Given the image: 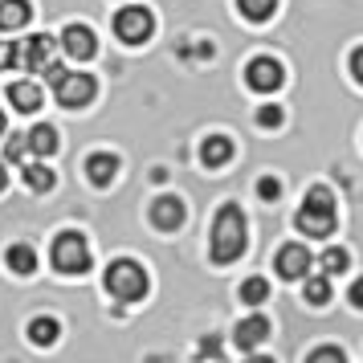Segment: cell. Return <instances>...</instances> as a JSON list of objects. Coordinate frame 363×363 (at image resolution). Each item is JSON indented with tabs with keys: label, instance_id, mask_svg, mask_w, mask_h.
<instances>
[{
	"label": "cell",
	"instance_id": "6da1fadb",
	"mask_svg": "<svg viewBox=\"0 0 363 363\" xmlns=\"http://www.w3.org/2000/svg\"><path fill=\"white\" fill-rule=\"evenodd\" d=\"M208 253L216 265H229L245 253V216L237 204H220L213 220V237H208Z\"/></svg>",
	"mask_w": 363,
	"mask_h": 363
},
{
	"label": "cell",
	"instance_id": "7a4b0ae2",
	"mask_svg": "<svg viewBox=\"0 0 363 363\" xmlns=\"http://www.w3.org/2000/svg\"><path fill=\"white\" fill-rule=\"evenodd\" d=\"M298 229L306 237H330L335 233V196H330V188L314 184L306 192L302 208H298Z\"/></svg>",
	"mask_w": 363,
	"mask_h": 363
},
{
	"label": "cell",
	"instance_id": "3957f363",
	"mask_svg": "<svg viewBox=\"0 0 363 363\" xmlns=\"http://www.w3.org/2000/svg\"><path fill=\"white\" fill-rule=\"evenodd\" d=\"M41 74L50 78L53 94H57V102H62V106H86V102L99 94V82H94L90 74H69V69L57 66V62H50Z\"/></svg>",
	"mask_w": 363,
	"mask_h": 363
},
{
	"label": "cell",
	"instance_id": "277c9868",
	"mask_svg": "<svg viewBox=\"0 0 363 363\" xmlns=\"http://www.w3.org/2000/svg\"><path fill=\"white\" fill-rule=\"evenodd\" d=\"M106 290H111L118 302H139V298L147 294V274H143V265L131 262V257L111 262V269H106Z\"/></svg>",
	"mask_w": 363,
	"mask_h": 363
},
{
	"label": "cell",
	"instance_id": "5b68a950",
	"mask_svg": "<svg viewBox=\"0 0 363 363\" xmlns=\"http://www.w3.org/2000/svg\"><path fill=\"white\" fill-rule=\"evenodd\" d=\"M53 269H62V274H86L90 269V249H86L82 233L69 229L53 241Z\"/></svg>",
	"mask_w": 363,
	"mask_h": 363
},
{
	"label": "cell",
	"instance_id": "8992f818",
	"mask_svg": "<svg viewBox=\"0 0 363 363\" xmlns=\"http://www.w3.org/2000/svg\"><path fill=\"white\" fill-rule=\"evenodd\" d=\"M151 29H155V21H151L147 9H118V17H115L118 41H127V45H143V41L151 37Z\"/></svg>",
	"mask_w": 363,
	"mask_h": 363
},
{
	"label": "cell",
	"instance_id": "52a82bcc",
	"mask_svg": "<svg viewBox=\"0 0 363 363\" xmlns=\"http://www.w3.org/2000/svg\"><path fill=\"white\" fill-rule=\"evenodd\" d=\"M245 82H249V90L269 94V90H278V86L286 82V74H281V66L274 62V57H253V62L245 66Z\"/></svg>",
	"mask_w": 363,
	"mask_h": 363
},
{
	"label": "cell",
	"instance_id": "ba28073f",
	"mask_svg": "<svg viewBox=\"0 0 363 363\" xmlns=\"http://www.w3.org/2000/svg\"><path fill=\"white\" fill-rule=\"evenodd\" d=\"M265 339H269V323H265V314H249V318H241L237 330H233V343L241 347V351H253V347H262Z\"/></svg>",
	"mask_w": 363,
	"mask_h": 363
},
{
	"label": "cell",
	"instance_id": "9c48e42d",
	"mask_svg": "<svg viewBox=\"0 0 363 363\" xmlns=\"http://www.w3.org/2000/svg\"><path fill=\"white\" fill-rule=\"evenodd\" d=\"M306 269H311V249L306 245H281L278 249V274L286 281L306 278Z\"/></svg>",
	"mask_w": 363,
	"mask_h": 363
},
{
	"label": "cell",
	"instance_id": "30bf717a",
	"mask_svg": "<svg viewBox=\"0 0 363 363\" xmlns=\"http://www.w3.org/2000/svg\"><path fill=\"white\" fill-rule=\"evenodd\" d=\"M62 50H66L69 57L86 62V57H94V50H99V37L90 33L86 25H66V33H62Z\"/></svg>",
	"mask_w": 363,
	"mask_h": 363
},
{
	"label": "cell",
	"instance_id": "8fae6325",
	"mask_svg": "<svg viewBox=\"0 0 363 363\" xmlns=\"http://www.w3.org/2000/svg\"><path fill=\"white\" fill-rule=\"evenodd\" d=\"M151 225L164 229V233L180 229L184 225V200L180 196H160L155 204H151Z\"/></svg>",
	"mask_w": 363,
	"mask_h": 363
},
{
	"label": "cell",
	"instance_id": "7c38bea8",
	"mask_svg": "<svg viewBox=\"0 0 363 363\" xmlns=\"http://www.w3.org/2000/svg\"><path fill=\"white\" fill-rule=\"evenodd\" d=\"M50 53H53V37L37 33L33 41H25V50H21L17 57H21V66L29 69V74H41V69L50 66Z\"/></svg>",
	"mask_w": 363,
	"mask_h": 363
},
{
	"label": "cell",
	"instance_id": "4fadbf2b",
	"mask_svg": "<svg viewBox=\"0 0 363 363\" xmlns=\"http://www.w3.org/2000/svg\"><path fill=\"white\" fill-rule=\"evenodd\" d=\"M41 99H45V90H41L37 82H13L9 86V102H13L17 111H25V115L41 111Z\"/></svg>",
	"mask_w": 363,
	"mask_h": 363
},
{
	"label": "cell",
	"instance_id": "5bb4252c",
	"mask_svg": "<svg viewBox=\"0 0 363 363\" xmlns=\"http://www.w3.org/2000/svg\"><path fill=\"white\" fill-rule=\"evenodd\" d=\"M115 172H118V160L115 155H90L86 160V176H90V184H99V188H106V184L115 180Z\"/></svg>",
	"mask_w": 363,
	"mask_h": 363
},
{
	"label": "cell",
	"instance_id": "9a60e30c",
	"mask_svg": "<svg viewBox=\"0 0 363 363\" xmlns=\"http://www.w3.org/2000/svg\"><path fill=\"white\" fill-rule=\"evenodd\" d=\"M200 160H204V167H220L233 160V143L225 139V135H213V139H204V147H200Z\"/></svg>",
	"mask_w": 363,
	"mask_h": 363
},
{
	"label": "cell",
	"instance_id": "2e32d148",
	"mask_svg": "<svg viewBox=\"0 0 363 363\" xmlns=\"http://www.w3.org/2000/svg\"><path fill=\"white\" fill-rule=\"evenodd\" d=\"M29 0H0V29H21L29 21Z\"/></svg>",
	"mask_w": 363,
	"mask_h": 363
},
{
	"label": "cell",
	"instance_id": "e0dca14e",
	"mask_svg": "<svg viewBox=\"0 0 363 363\" xmlns=\"http://www.w3.org/2000/svg\"><path fill=\"white\" fill-rule=\"evenodd\" d=\"M25 147H33V155H53L57 151V131H53L50 123H41L33 131L25 135Z\"/></svg>",
	"mask_w": 363,
	"mask_h": 363
},
{
	"label": "cell",
	"instance_id": "ac0fdd59",
	"mask_svg": "<svg viewBox=\"0 0 363 363\" xmlns=\"http://www.w3.org/2000/svg\"><path fill=\"white\" fill-rule=\"evenodd\" d=\"M4 262H9L13 274H33V269H37V253H33V245H13Z\"/></svg>",
	"mask_w": 363,
	"mask_h": 363
},
{
	"label": "cell",
	"instance_id": "d6986e66",
	"mask_svg": "<svg viewBox=\"0 0 363 363\" xmlns=\"http://www.w3.org/2000/svg\"><path fill=\"white\" fill-rule=\"evenodd\" d=\"M57 335H62V327H57V318H33V323H29V339H33L37 347H50V343H57Z\"/></svg>",
	"mask_w": 363,
	"mask_h": 363
},
{
	"label": "cell",
	"instance_id": "ffe728a7",
	"mask_svg": "<svg viewBox=\"0 0 363 363\" xmlns=\"http://www.w3.org/2000/svg\"><path fill=\"white\" fill-rule=\"evenodd\" d=\"M25 184H29L33 192H50L53 184H57V176H53L45 164H29V167H25Z\"/></svg>",
	"mask_w": 363,
	"mask_h": 363
},
{
	"label": "cell",
	"instance_id": "44dd1931",
	"mask_svg": "<svg viewBox=\"0 0 363 363\" xmlns=\"http://www.w3.org/2000/svg\"><path fill=\"white\" fill-rule=\"evenodd\" d=\"M306 302H314V306L330 302V281H327V274H311V278H306Z\"/></svg>",
	"mask_w": 363,
	"mask_h": 363
},
{
	"label": "cell",
	"instance_id": "7402d4cb",
	"mask_svg": "<svg viewBox=\"0 0 363 363\" xmlns=\"http://www.w3.org/2000/svg\"><path fill=\"white\" fill-rule=\"evenodd\" d=\"M237 4H241V13L249 21H269L274 9H278V0H237Z\"/></svg>",
	"mask_w": 363,
	"mask_h": 363
},
{
	"label": "cell",
	"instance_id": "603a6c76",
	"mask_svg": "<svg viewBox=\"0 0 363 363\" xmlns=\"http://www.w3.org/2000/svg\"><path fill=\"white\" fill-rule=\"evenodd\" d=\"M265 294H269L265 278H245V281H241V302H249V306H262Z\"/></svg>",
	"mask_w": 363,
	"mask_h": 363
},
{
	"label": "cell",
	"instance_id": "cb8c5ba5",
	"mask_svg": "<svg viewBox=\"0 0 363 363\" xmlns=\"http://www.w3.org/2000/svg\"><path fill=\"white\" fill-rule=\"evenodd\" d=\"M347 265H351V253L339 245H330L327 253H323V274H343Z\"/></svg>",
	"mask_w": 363,
	"mask_h": 363
},
{
	"label": "cell",
	"instance_id": "d4e9b609",
	"mask_svg": "<svg viewBox=\"0 0 363 363\" xmlns=\"http://www.w3.org/2000/svg\"><path fill=\"white\" fill-rule=\"evenodd\" d=\"M306 363H347V355L339 351V347H318V351H311Z\"/></svg>",
	"mask_w": 363,
	"mask_h": 363
},
{
	"label": "cell",
	"instance_id": "484cf974",
	"mask_svg": "<svg viewBox=\"0 0 363 363\" xmlns=\"http://www.w3.org/2000/svg\"><path fill=\"white\" fill-rule=\"evenodd\" d=\"M257 196H262V200H278L281 196V184L274 180V176H265V180H257Z\"/></svg>",
	"mask_w": 363,
	"mask_h": 363
},
{
	"label": "cell",
	"instance_id": "4316f807",
	"mask_svg": "<svg viewBox=\"0 0 363 363\" xmlns=\"http://www.w3.org/2000/svg\"><path fill=\"white\" fill-rule=\"evenodd\" d=\"M257 123L262 127H281V106H262L257 111Z\"/></svg>",
	"mask_w": 363,
	"mask_h": 363
},
{
	"label": "cell",
	"instance_id": "83f0119b",
	"mask_svg": "<svg viewBox=\"0 0 363 363\" xmlns=\"http://www.w3.org/2000/svg\"><path fill=\"white\" fill-rule=\"evenodd\" d=\"M13 62H17V45L13 41H0V69H9Z\"/></svg>",
	"mask_w": 363,
	"mask_h": 363
},
{
	"label": "cell",
	"instance_id": "f1b7e54d",
	"mask_svg": "<svg viewBox=\"0 0 363 363\" xmlns=\"http://www.w3.org/2000/svg\"><path fill=\"white\" fill-rule=\"evenodd\" d=\"M351 74H355V82L363 86V45L355 53H351Z\"/></svg>",
	"mask_w": 363,
	"mask_h": 363
},
{
	"label": "cell",
	"instance_id": "f546056e",
	"mask_svg": "<svg viewBox=\"0 0 363 363\" xmlns=\"http://www.w3.org/2000/svg\"><path fill=\"white\" fill-rule=\"evenodd\" d=\"M21 155H25V135L9 139V160H21Z\"/></svg>",
	"mask_w": 363,
	"mask_h": 363
},
{
	"label": "cell",
	"instance_id": "4dcf8cb0",
	"mask_svg": "<svg viewBox=\"0 0 363 363\" xmlns=\"http://www.w3.org/2000/svg\"><path fill=\"white\" fill-rule=\"evenodd\" d=\"M347 298H351V306H359L363 311V278H355V286H351V294Z\"/></svg>",
	"mask_w": 363,
	"mask_h": 363
},
{
	"label": "cell",
	"instance_id": "1f68e13d",
	"mask_svg": "<svg viewBox=\"0 0 363 363\" xmlns=\"http://www.w3.org/2000/svg\"><path fill=\"white\" fill-rule=\"evenodd\" d=\"M216 351H220V343H216V339H204V343H200V355H216Z\"/></svg>",
	"mask_w": 363,
	"mask_h": 363
},
{
	"label": "cell",
	"instance_id": "d6a6232c",
	"mask_svg": "<svg viewBox=\"0 0 363 363\" xmlns=\"http://www.w3.org/2000/svg\"><path fill=\"white\" fill-rule=\"evenodd\" d=\"M4 184H9V172H4V164H0V192H4Z\"/></svg>",
	"mask_w": 363,
	"mask_h": 363
},
{
	"label": "cell",
	"instance_id": "836d02e7",
	"mask_svg": "<svg viewBox=\"0 0 363 363\" xmlns=\"http://www.w3.org/2000/svg\"><path fill=\"white\" fill-rule=\"evenodd\" d=\"M245 363H274V359H265V355H249Z\"/></svg>",
	"mask_w": 363,
	"mask_h": 363
},
{
	"label": "cell",
	"instance_id": "e575fe53",
	"mask_svg": "<svg viewBox=\"0 0 363 363\" xmlns=\"http://www.w3.org/2000/svg\"><path fill=\"white\" fill-rule=\"evenodd\" d=\"M0 135H4V115H0Z\"/></svg>",
	"mask_w": 363,
	"mask_h": 363
}]
</instances>
